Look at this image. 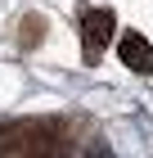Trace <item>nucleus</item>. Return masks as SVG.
I'll return each instance as SVG.
<instances>
[{
  "label": "nucleus",
  "instance_id": "1",
  "mask_svg": "<svg viewBox=\"0 0 153 158\" xmlns=\"http://www.w3.org/2000/svg\"><path fill=\"white\" fill-rule=\"evenodd\" d=\"M113 32H117V14L113 9H86L81 14V45H86V63H99L108 45H113Z\"/></svg>",
  "mask_w": 153,
  "mask_h": 158
},
{
  "label": "nucleus",
  "instance_id": "2",
  "mask_svg": "<svg viewBox=\"0 0 153 158\" xmlns=\"http://www.w3.org/2000/svg\"><path fill=\"white\" fill-rule=\"evenodd\" d=\"M117 59L126 63L131 73H140V77L153 73V45L140 36V32H122V41H117Z\"/></svg>",
  "mask_w": 153,
  "mask_h": 158
},
{
  "label": "nucleus",
  "instance_id": "3",
  "mask_svg": "<svg viewBox=\"0 0 153 158\" xmlns=\"http://www.w3.org/2000/svg\"><path fill=\"white\" fill-rule=\"evenodd\" d=\"M45 32H50V23H45V18H41V14H27V18H23V27H18V45H23V50L41 45V41H45Z\"/></svg>",
  "mask_w": 153,
  "mask_h": 158
}]
</instances>
